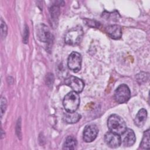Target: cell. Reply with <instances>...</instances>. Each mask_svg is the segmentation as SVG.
Instances as JSON below:
<instances>
[{
  "label": "cell",
  "mask_w": 150,
  "mask_h": 150,
  "mask_svg": "<svg viewBox=\"0 0 150 150\" xmlns=\"http://www.w3.org/2000/svg\"><path fill=\"white\" fill-rule=\"evenodd\" d=\"M81 118V115L75 112H67L63 114V121L68 124H74L78 122Z\"/></svg>",
  "instance_id": "cell-13"
},
{
  "label": "cell",
  "mask_w": 150,
  "mask_h": 150,
  "mask_svg": "<svg viewBox=\"0 0 150 150\" xmlns=\"http://www.w3.org/2000/svg\"><path fill=\"white\" fill-rule=\"evenodd\" d=\"M121 144L125 146H131L133 145L136 141V137L134 132L131 129L127 128L125 131L121 134Z\"/></svg>",
  "instance_id": "cell-10"
},
{
  "label": "cell",
  "mask_w": 150,
  "mask_h": 150,
  "mask_svg": "<svg viewBox=\"0 0 150 150\" xmlns=\"http://www.w3.org/2000/svg\"><path fill=\"white\" fill-rule=\"evenodd\" d=\"M107 126L110 131L118 135L122 134L127 129L124 120L117 114H112L108 117Z\"/></svg>",
  "instance_id": "cell-1"
},
{
  "label": "cell",
  "mask_w": 150,
  "mask_h": 150,
  "mask_svg": "<svg viewBox=\"0 0 150 150\" xmlns=\"http://www.w3.org/2000/svg\"><path fill=\"white\" fill-rule=\"evenodd\" d=\"M7 26L2 18L1 19V36L2 39L5 38L7 34Z\"/></svg>",
  "instance_id": "cell-17"
},
{
  "label": "cell",
  "mask_w": 150,
  "mask_h": 150,
  "mask_svg": "<svg viewBox=\"0 0 150 150\" xmlns=\"http://www.w3.org/2000/svg\"><path fill=\"white\" fill-rule=\"evenodd\" d=\"M50 13L51 16V19L54 22H56V20L58 19V17L60 14V9L59 7L57 5H53L51 6L50 9Z\"/></svg>",
  "instance_id": "cell-16"
},
{
  "label": "cell",
  "mask_w": 150,
  "mask_h": 150,
  "mask_svg": "<svg viewBox=\"0 0 150 150\" xmlns=\"http://www.w3.org/2000/svg\"><path fill=\"white\" fill-rule=\"evenodd\" d=\"M6 108V101L4 97H1V117L4 114Z\"/></svg>",
  "instance_id": "cell-18"
},
{
  "label": "cell",
  "mask_w": 150,
  "mask_h": 150,
  "mask_svg": "<svg viewBox=\"0 0 150 150\" xmlns=\"http://www.w3.org/2000/svg\"><path fill=\"white\" fill-rule=\"evenodd\" d=\"M105 32L113 39H119L122 36V30L120 26L117 25H109L105 28Z\"/></svg>",
  "instance_id": "cell-11"
},
{
  "label": "cell",
  "mask_w": 150,
  "mask_h": 150,
  "mask_svg": "<svg viewBox=\"0 0 150 150\" xmlns=\"http://www.w3.org/2000/svg\"><path fill=\"white\" fill-rule=\"evenodd\" d=\"M65 84L69 86L74 91L81 93L84 87V83L80 79L71 76L65 80Z\"/></svg>",
  "instance_id": "cell-8"
},
{
  "label": "cell",
  "mask_w": 150,
  "mask_h": 150,
  "mask_svg": "<svg viewBox=\"0 0 150 150\" xmlns=\"http://www.w3.org/2000/svg\"><path fill=\"white\" fill-rule=\"evenodd\" d=\"M147 118V111L145 109L142 108L137 114L134 119V123L138 127H142Z\"/></svg>",
  "instance_id": "cell-12"
},
{
  "label": "cell",
  "mask_w": 150,
  "mask_h": 150,
  "mask_svg": "<svg viewBox=\"0 0 150 150\" xmlns=\"http://www.w3.org/2000/svg\"><path fill=\"white\" fill-rule=\"evenodd\" d=\"M81 62L82 58L81 54L78 52H73L68 57V67L73 72L77 73L81 69Z\"/></svg>",
  "instance_id": "cell-5"
},
{
  "label": "cell",
  "mask_w": 150,
  "mask_h": 150,
  "mask_svg": "<svg viewBox=\"0 0 150 150\" xmlns=\"http://www.w3.org/2000/svg\"><path fill=\"white\" fill-rule=\"evenodd\" d=\"M104 141L106 144L111 148H117L121 144L120 135L111 131L105 134Z\"/></svg>",
  "instance_id": "cell-9"
},
{
  "label": "cell",
  "mask_w": 150,
  "mask_h": 150,
  "mask_svg": "<svg viewBox=\"0 0 150 150\" xmlns=\"http://www.w3.org/2000/svg\"><path fill=\"white\" fill-rule=\"evenodd\" d=\"M140 146L142 149H149V129H148L145 131L143 135V138L140 144Z\"/></svg>",
  "instance_id": "cell-15"
},
{
  "label": "cell",
  "mask_w": 150,
  "mask_h": 150,
  "mask_svg": "<svg viewBox=\"0 0 150 150\" xmlns=\"http://www.w3.org/2000/svg\"><path fill=\"white\" fill-rule=\"evenodd\" d=\"M83 36V31L82 28L80 26H77L67 32L65 36L64 40L67 45L74 46L80 42Z\"/></svg>",
  "instance_id": "cell-3"
},
{
  "label": "cell",
  "mask_w": 150,
  "mask_h": 150,
  "mask_svg": "<svg viewBox=\"0 0 150 150\" xmlns=\"http://www.w3.org/2000/svg\"><path fill=\"white\" fill-rule=\"evenodd\" d=\"M77 145L76 139L73 136H69L66 138L63 145L64 149H74Z\"/></svg>",
  "instance_id": "cell-14"
},
{
  "label": "cell",
  "mask_w": 150,
  "mask_h": 150,
  "mask_svg": "<svg viewBox=\"0 0 150 150\" xmlns=\"http://www.w3.org/2000/svg\"><path fill=\"white\" fill-rule=\"evenodd\" d=\"M130 96V90L128 86L125 84L120 85L114 92V98L120 104L126 103L129 99Z\"/></svg>",
  "instance_id": "cell-4"
},
{
  "label": "cell",
  "mask_w": 150,
  "mask_h": 150,
  "mask_svg": "<svg viewBox=\"0 0 150 150\" xmlns=\"http://www.w3.org/2000/svg\"><path fill=\"white\" fill-rule=\"evenodd\" d=\"M80 96L78 93L74 91L67 93L64 97L63 104L67 112H75L80 105Z\"/></svg>",
  "instance_id": "cell-2"
},
{
  "label": "cell",
  "mask_w": 150,
  "mask_h": 150,
  "mask_svg": "<svg viewBox=\"0 0 150 150\" xmlns=\"http://www.w3.org/2000/svg\"><path fill=\"white\" fill-rule=\"evenodd\" d=\"M98 129L95 124H89L85 127L83 132V140L86 142L93 141L97 137Z\"/></svg>",
  "instance_id": "cell-7"
},
{
  "label": "cell",
  "mask_w": 150,
  "mask_h": 150,
  "mask_svg": "<svg viewBox=\"0 0 150 150\" xmlns=\"http://www.w3.org/2000/svg\"><path fill=\"white\" fill-rule=\"evenodd\" d=\"M36 34L37 38L42 42H49L52 38L49 28L44 23H39L36 26Z\"/></svg>",
  "instance_id": "cell-6"
}]
</instances>
